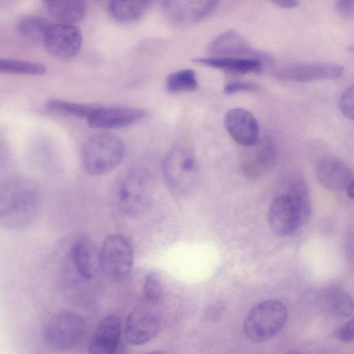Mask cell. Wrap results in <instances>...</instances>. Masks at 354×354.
Masks as SVG:
<instances>
[{"label":"cell","mask_w":354,"mask_h":354,"mask_svg":"<svg viewBox=\"0 0 354 354\" xmlns=\"http://www.w3.org/2000/svg\"><path fill=\"white\" fill-rule=\"evenodd\" d=\"M38 195L33 184L26 179H12L0 187V225L20 230L34 220Z\"/></svg>","instance_id":"1"},{"label":"cell","mask_w":354,"mask_h":354,"mask_svg":"<svg viewBox=\"0 0 354 354\" xmlns=\"http://www.w3.org/2000/svg\"><path fill=\"white\" fill-rule=\"evenodd\" d=\"M161 324L157 304L144 300L133 308L127 319L125 338L132 345L145 344L156 336Z\"/></svg>","instance_id":"8"},{"label":"cell","mask_w":354,"mask_h":354,"mask_svg":"<svg viewBox=\"0 0 354 354\" xmlns=\"http://www.w3.org/2000/svg\"><path fill=\"white\" fill-rule=\"evenodd\" d=\"M335 337L346 343L353 342L354 339L353 319L351 318L335 332Z\"/></svg>","instance_id":"31"},{"label":"cell","mask_w":354,"mask_h":354,"mask_svg":"<svg viewBox=\"0 0 354 354\" xmlns=\"http://www.w3.org/2000/svg\"><path fill=\"white\" fill-rule=\"evenodd\" d=\"M145 115V111L138 108L96 106L86 120L92 128L111 129L136 124L141 121Z\"/></svg>","instance_id":"13"},{"label":"cell","mask_w":354,"mask_h":354,"mask_svg":"<svg viewBox=\"0 0 354 354\" xmlns=\"http://www.w3.org/2000/svg\"><path fill=\"white\" fill-rule=\"evenodd\" d=\"M292 203L299 218L300 225L305 224L311 213L308 189L302 180L295 182L286 194Z\"/></svg>","instance_id":"24"},{"label":"cell","mask_w":354,"mask_h":354,"mask_svg":"<svg viewBox=\"0 0 354 354\" xmlns=\"http://www.w3.org/2000/svg\"><path fill=\"white\" fill-rule=\"evenodd\" d=\"M218 0H164L163 12L171 23L187 26L203 20L216 7Z\"/></svg>","instance_id":"12"},{"label":"cell","mask_w":354,"mask_h":354,"mask_svg":"<svg viewBox=\"0 0 354 354\" xmlns=\"http://www.w3.org/2000/svg\"><path fill=\"white\" fill-rule=\"evenodd\" d=\"M242 158L243 172L251 177H258L269 171L275 164L277 151L270 137L263 138L250 146Z\"/></svg>","instance_id":"15"},{"label":"cell","mask_w":354,"mask_h":354,"mask_svg":"<svg viewBox=\"0 0 354 354\" xmlns=\"http://www.w3.org/2000/svg\"><path fill=\"white\" fill-rule=\"evenodd\" d=\"M46 72V66L38 62L0 58V73L41 75Z\"/></svg>","instance_id":"26"},{"label":"cell","mask_w":354,"mask_h":354,"mask_svg":"<svg viewBox=\"0 0 354 354\" xmlns=\"http://www.w3.org/2000/svg\"><path fill=\"white\" fill-rule=\"evenodd\" d=\"M224 125L232 138L244 147H250L259 140V128L255 117L248 111L234 108L227 111Z\"/></svg>","instance_id":"14"},{"label":"cell","mask_w":354,"mask_h":354,"mask_svg":"<svg viewBox=\"0 0 354 354\" xmlns=\"http://www.w3.org/2000/svg\"><path fill=\"white\" fill-rule=\"evenodd\" d=\"M45 1H46V2H47V1H51V0H45Z\"/></svg>","instance_id":"37"},{"label":"cell","mask_w":354,"mask_h":354,"mask_svg":"<svg viewBox=\"0 0 354 354\" xmlns=\"http://www.w3.org/2000/svg\"><path fill=\"white\" fill-rule=\"evenodd\" d=\"M121 321L114 315H107L98 325L89 344L93 354L115 353L120 335Z\"/></svg>","instance_id":"18"},{"label":"cell","mask_w":354,"mask_h":354,"mask_svg":"<svg viewBox=\"0 0 354 354\" xmlns=\"http://www.w3.org/2000/svg\"><path fill=\"white\" fill-rule=\"evenodd\" d=\"M124 155V145L120 138L111 134L100 133L85 142L82 159L89 174L102 175L117 167Z\"/></svg>","instance_id":"3"},{"label":"cell","mask_w":354,"mask_h":354,"mask_svg":"<svg viewBox=\"0 0 354 354\" xmlns=\"http://www.w3.org/2000/svg\"><path fill=\"white\" fill-rule=\"evenodd\" d=\"M210 57L252 58L263 64H272V55L252 47L248 40L234 30L225 31L216 37L209 45Z\"/></svg>","instance_id":"9"},{"label":"cell","mask_w":354,"mask_h":354,"mask_svg":"<svg viewBox=\"0 0 354 354\" xmlns=\"http://www.w3.org/2000/svg\"><path fill=\"white\" fill-rule=\"evenodd\" d=\"M257 89V86L249 82H236L227 84L224 87L225 94H233L241 91H254Z\"/></svg>","instance_id":"32"},{"label":"cell","mask_w":354,"mask_h":354,"mask_svg":"<svg viewBox=\"0 0 354 354\" xmlns=\"http://www.w3.org/2000/svg\"><path fill=\"white\" fill-rule=\"evenodd\" d=\"M354 88L353 86L348 87L342 94L339 99V109L347 118L353 119L354 115Z\"/></svg>","instance_id":"30"},{"label":"cell","mask_w":354,"mask_h":354,"mask_svg":"<svg viewBox=\"0 0 354 354\" xmlns=\"http://www.w3.org/2000/svg\"><path fill=\"white\" fill-rule=\"evenodd\" d=\"M100 270L112 281H121L131 272L133 251L123 236L113 234L104 239L100 250Z\"/></svg>","instance_id":"6"},{"label":"cell","mask_w":354,"mask_h":354,"mask_svg":"<svg viewBox=\"0 0 354 354\" xmlns=\"http://www.w3.org/2000/svg\"><path fill=\"white\" fill-rule=\"evenodd\" d=\"M288 319L286 306L277 299L257 304L248 313L243 324L246 337L254 342L267 341L275 336Z\"/></svg>","instance_id":"2"},{"label":"cell","mask_w":354,"mask_h":354,"mask_svg":"<svg viewBox=\"0 0 354 354\" xmlns=\"http://www.w3.org/2000/svg\"><path fill=\"white\" fill-rule=\"evenodd\" d=\"M268 222L272 230L281 236L293 233L301 226L297 214L286 194L277 196L271 202Z\"/></svg>","instance_id":"17"},{"label":"cell","mask_w":354,"mask_h":354,"mask_svg":"<svg viewBox=\"0 0 354 354\" xmlns=\"http://www.w3.org/2000/svg\"><path fill=\"white\" fill-rule=\"evenodd\" d=\"M85 323L79 315L63 311L54 315L44 330L46 344L57 351H66L74 347L82 337Z\"/></svg>","instance_id":"7"},{"label":"cell","mask_w":354,"mask_h":354,"mask_svg":"<svg viewBox=\"0 0 354 354\" xmlns=\"http://www.w3.org/2000/svg\"><path fill=\"white\" fill-rule=\"evenodd\" d=\"M321 306L327 313L339 317H348L353 313V302L345 290L332 288L320 295Z\"/></svg>","instance_id":"23"},{"label":"cell","mask_w":354,"mask_h":354,"mask_svg":"<svg viewBox=\"0 0 354 354\" xmlns=\"http://www.w3.org/2000/svg\"><path fill=\"white\" fill-rule=\"evenodd\" d=\"M353 182L351 183L346 189L347 196L351 198H353L354 195V185Z\"/></svg>","instance_id":"36"},{"label":"cell","mask_w":354,"mask_h":354,"mask_svg":"<svg viewBox=\"0 0 354 354\" xmlns=\"http://www.w3.org/2000/svg\"><path fill=\"white\" fill-rule=\"evenodd\" d=\"M152 190V178L143 169L129 172L120 183L116 193L120 211L128 216H136L146 207Z\"/></svg>","instance_id":"5"},{"label":"cell","mask_w":354,"mask_h":354,"mask_svg":"<svg viewBox=\"0 0 354 354\" xmlns=\"http://www.w3.org/2000/svg\"><path fill=\"white\" fill-rule=\"evenodd\" d=\"M162 171L170 189L177 195L187 193L195 183L196 162L188 145L179 142L167 153Z\"/></svg>","instance_id":"4"},{"label":"cell","mask_w":354,"mask_h":354,"mask_svg":"<svg viewBox=\"0 0 354 354\" xmlns=\"http://www.w3.org/2000/svg\"><path fill=\"white\" fill-rule=\"evenodd\" d=\"M224 309L225 306L222 303H216L207 310V316L210 320H216L221 317Z\"/></svg>","instance_id":"34"},{"label":"cell","mask_w":354,"mask_h":354,"mask_svg":"<svg viewBox=\"0 0 354 354\" xmlns=\"http://www.w3.org/2000/svg\"><path fill=\"white\" fill-rule=\"evenodd\" d=\"M151 2V0H110L109 12L115 21L130 24L145 15Z\"/></svg>","instance_id":"22"},{"label":"cell","mask_w":354,"mask_h":354,"mask_svg":"<svg viewBox=\"0 0 354 354\" xmlns=\"http://www.w3.org/2000/svg\"><path fill=\"white\" fill-rule=\"evenodd\" d=\"M338 10L344 16H351L353 13L354 0H337Z\"/></svg>","instance_id":"33"},{"label":"cell","mask_w":354,"mask_h":354,"mask_svg":"<svg viewBox=\"0 0 354 354\" xmlns=\"http://www.w3.org/2000/svg\"><path fill=\"white\" fill-rule=\"evenodd\" d=\"M71 256L76 269L85 279L94 278L100 270V250L91 239H83L72 248Z\"/></svg>","instance_id":"19"},{"label":"cell","mask_w":354,"mask_h":354,"mask_svg":"<svg viewBox=\"0 0 354 354\" xmlns=\"http://www.w3.org/2000/svg\"><path fill=\"white\" fill-rule=\"evenodd\" d=\"M143 292L145 300L158 304L162 298L163 286L160 276L155 272L147 274L145 277Z\"/></svg>","instance_id":"29"},{"label":"cell","mask_w":354,"mask_h":354,"mask_svg":"<svg viewBox=\"0 0 354 354\" xmlns=\"http://www.w3.org/2000/svg\"><path fill=\"white\" fill-rule=\"evenodd\" d=\"M343 71L342 66L333 63H299L279 68L274 75L277 79L285 81L310 82L338 79Z\"/></svg>","instance_id":"11"},{"label":"cell","mask_w":354,"mask_h":354,"mask_svg":"<svg viewBox=\"0 0 354 354\" xmlns=\"http://www.w3.org/2000/svg\"><path fill=\"white\" fill-rule=\"evenodd\" d=\"M197 86L195 72L189 68L171 73L166 80L167 91L174 93L194 91Z\"/></svg>","instance_id":"27"},{"label":"cell","mask_w":354,"mask_h":354,"mask_svg":"<svg viewBox=\"0 0 354 354\" xmlns=\"http://www.w3.org/2000/svg\"><path fill=\"white\" fill-rule=\"evenodd\" d=\"M193 62L201 65L239 73H259L263 64L256 59L236 57H200Z\"/></svg>","instance_id":"20"},{"label":"cell","mask_w":354,"mask_h":354,"mask_svg":"<svg viewBox=\"0 0 354 354\" xmlns=\"http://www.w3.org/2000/svg\"><path fill=\"white\" fill-rule=\"evenodd\" d=\"M273 4L282 8H294L299 4V0H270Z\"/></svg>","instance_id":"35"},{"label":"cell","mask_w":354,"mask_h":354,"mask_svg":"<svg viewBox=\"0 0 354 354\" xmlns=\"http://www.w3.org/2000/svg\"><path fill=\"white\" fill-rule=\"evenodd\" d=\"M46 4L50 15L56 21L75 24L84 17L87 0H51Z\"/></svg>","instance_id":"21"},{"label":"cell","mask_w":354,"mask_h":354,"mask_svg":"<svg viewBox=\"0 0 354 354\" xmlns=\"http://www.w3.org/2000/svg\"><path fill=\"white\" fill-rule=\"evenodd\" d=\"M95 106L62 100H50L47 102V107L51 111L86 119Z\"/></svg>","instance_id":"28"},{"label":"cell","mask_w":354,"mask_h":354,"mask_svg":"<svg viewBox=\"0 0 354 354\" xmlns=\"http://www.w3.org/2000/svg\"><path fill=\"white\" fill-rule=\"evenodd\" d=\"M317 177L320 184L332 191H343L353 182L351 168L341 160L326 156L317 167Z\"/></svg>","instance_id":"16"},{"label":"cell","mask_w":354,"mask_h":354,"mask_svg":"<svg viewBox=\"0 0 354 354\" xmlns=\"http://www.w3.org/2000/svg\"><path fill=\"white\" fill-rule=\"evenodd\" d=\"M42 43L46 51L52 56L62 59H70L80 50L82 35L75 24L59 22L50 24L44 34Z\"/></svg>","instance_id":"10"},{"label":"cell","mask_w":354,"mask_h":354,"mask_svg":"<svg viewBox=\"0 0 354 354\" xmlns=\"http://www.w3.org/2000/svg\"><path fill=\"white\" fill-rule=\"evenodd\" d=\"M50 24L41 17L28 15L17 23V30L21 37L33 42H42L44 34Z\"/></svg>","instance_id":"25"}]
</instances>
